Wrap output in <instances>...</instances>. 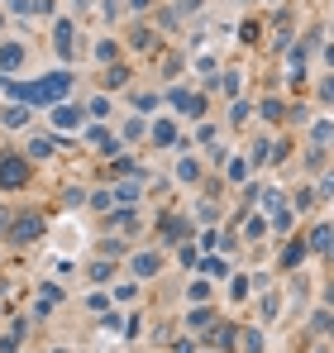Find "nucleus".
Masks as SVG:
<instances>
[{"label": "nucleus", "instance_id": "1", "mask_svg": "<svg viewBox=\"0 0 334 353\" xmlns=\"http://www.w3.org/2000/svg\"><path fill=\"white\" fill-rule=\"evenodd\" d=\"M43 234H48L43 210H19V215L10 220V230H5V243H10V248H29V243H39Z\"/></svg>", "mask_w": 334, "mask_h": 353}, {"label": "nucleus", "instance_id": "2", "mask_svg": "<svg viewBox=\"0 0 334 353\" xmlns=\"http://www.w3.org/2000/svg\"><path fill=\"white\" fill-rule=\"evenodd\" d=\"M34 181V163L24 153H0V191H24Z\"/></svg>", "mask_w": 334, "mask_h": 353}, {"label": "nucleus", "instance_id": "3", "mask_svg": "<svg viewBox=\"0 0 334 353\" xmlns=\"http://www.w3.org/2000/svg\"><path fill=\"white\" fill-rule=\"evenodd\" d=\"M167 268V248H139V253H129V272L139 277V282H153V277H163Z\"/></svg>", "mask_w": 334, "mask_h": 353}, {"label": "nucleus", "instance_id": "4", "mask_svg": "<svg viewBox=\"0 0 334 353\" xmlns=\"http://www.w3.org/2000/svg\"><path fill=\"white\" fill-rule=\"evenodd\" d=\"M167 101H172L186 119H206V96H201V91H191V86H172V91H167Z\"/></svg>", "mask_w": 334, "mask_h": 353}, {"label": "nucleus", "instance_id": "5", "mask_svg": "<svg viewBox=\"0 0 334 353\" xmlns=\"http://www.w3.org/2000/svg\"><path fill=\"white\" fill-rule=\"evenodd\" d=\"M72 39H77V19H72V14H62V19L53 24V53L62 62L77 58V43H72Z\"/></svg>", "mask_w": 334, "mask_h": 353}, {"label": "nucleus", "instance_id": "6", "mask_svg": "<svg viewBox=\"0 0 334 353\" xmlns=\"http://www.w3.org/2000/svg\"><path fill=\"white\" fill-rule=\"evenodd\" d=\"M24 58H29V48L19 39H0V77H14L24 67Z\"/></svg>", "mask_w": 334, "mask_h": 353}, {"label": "nucleus", "instance_id": "7", "mask_svg": "<svg viewBox=\"0 0 334 353\" xmlns=\"http://www.w3.org/2000/svg\"><path fill=\"white\" fill-rule=\"evenodd\" d=\"M48 124H53V129H77V134L86 129V124H81V105H72V101H57L53 110H48Z\"/></svg>", "mask_w": 334, "mask_h": 353}, {"label": "nucleus", "instance_id": "8", "mask_svg": "<svg viewBox=\"0 0 334 353\" xmlns=\"http://www.w3.org/2000/svg\"><path fill=\"white\" fill-rule=\"evenodd\" d=\"M153 48H163V34L153 24H134L129 29V53H153Z\"/></svg>", "mask_w": 334, "mask_h": 353}, {"label": "nucleus", "instance_id": "9", "mask_svg": "<svg viewBox=\"0 0 334 353\" xmlns=\"http://www.w3.org/2000/svg\"><path fill=\"white\" fill-rule=\"evenodd\" d=\"M29 124H34V105H24V101L0 105V129H29Z\"/></svg>", "mask_w": 334, "mask_h": 353}, {"label": "nucleus", "instance_id": "10", "mask_svg": "<svg viewBox=\"0 0 334 353\" xmlns=\"http://www.w3.org/2000/svg\"><path fill=\"white\" fill-rule=\"evenodd\" d=\"M177 181H181V186H196V181H201V176H206V163H201V158H191V153H186V143H181V158H177Z\"/></svg>", "mask_w": 334, "mask_h": 353}, {"label": "nucleus", "instance_id": "11", "mask_svg": "<svg viewBox=\"0 0 334 353\" xmlns=\"http://www.w3.org/2000/svg\"><path fill=\"white\" fill-rule=\"evenodd\" d=\"M148 139H153V148H181V139H177V124L167 115H158L148 124Z\"/></svg>", "mask_w": 334, "mask_h": 353}, {"label": "nucleus", "instance_id": "12", "mask_svg": "<svg viewBox=\"0 0 334 353\" xmlns=\"http://www.w3.org/2000/svg\"><path fill=\"white\" fill-rule=\"evenodd\" d=\"M158 230H163V248H167V243H181L191 234V220L186 215H158Z\"/></svg>", "mask_w": 334, "mask_h": 353}, {"label": "nucleus", "instance_id": "13", "mask_svg": "<svg viewBox=\"0 0 334 353\" xmlns=\"http://www.w3.org/2000/svg\"><path fill=\"white\" fill-rule=\"evenodd\" d=\"M53 153H57V139H48V134H34L24 143V158L29 163H53Z\"/></svg>", "mask_w": 334, "mask_h": 353}, {"label": "nucleus", "instance_id": "14", "mask_svg": "<svg viewBox=\"0 0 334 353\" xmlns=\"http://www.w3.org/2000/svg\"><path fill=\"white\" fill-rule=\"evenodd\" d=\"M62 301H67V292H62L57 282H39V305H34V315H53Z\"/></svg>", "mask_w": 334, "mask_h": 353}, {"label": "nucleus", "instance_id": "15", "mask_svg": "<svg viewBox=\"0 0 334 353\" xmlns=\"http://www.w3.org/2000/svg\"><path fill=\"white\" fill-rule=\"evenodd\" d=\"M129 77H134V72H129L124 62H110V67L101 72V91H124V86H129Z\"/></svg>", "mask_w": 334, "mask_h": 353}, {"label": "nucleus", "instance_id": "16", "mask_svg": "<svg viewBox=\"0 0 334 353\" xmlns=\"http://www.w3.org/2000/svg\"><path fill=\"white\" fill-rule=\"evenodd\" d=\"M115 201H119V205H139V201H144V181H139V176L115 181Z\"/></svg>", "mask_w": 334, "mask_h": 353}, {"label": "nucleus", "instance_id": "17", "mask_svg": "<svg viewBox=\"0 0 334 353\" xmlns=\"http://www.w3.org/2000/svg\"><path fill=\"white\" fill-rule=\"evenodd\" d=\"M110 230H115V234H139V210H134V205H124V210L115 205V220H110Z\"/></svg>", "mask_w": 334, "mask_h": 353}, {"label": "nucleus", "instance_id": "18", "mask_svg": "<svg viewBox=\"0 0 334 353\" xmlns=\"http://www.w3.org/2000/svg\"><path fill=\"white\" fill-rule=\"evenodd\" d=\"M234 339H239V330H234V325H215V330H206V339H201V344H210V349H234Z\"/></svg>", "mask_w": 334, "mask_h": 353}, {"label": "nucleus", "instance_id": "19", "mask_svg": "<svg viewBox=\"0 0 334 353\" xmlns=\"http://www.w3.org/2000/svg\"><path fill=\"white\" fill-rule=\"evenodd\" d=\"M258 119H263V124H273V129H277L282 119H286V105H282L277 96H268V101H263V105H258Z\"/></svg>", "mask_w": 334, "mask_h": 353}, {"label": "nucleus", "instance_id": "20", "mask_svg": "<svg viewBox=\"0 0 334 353\" xmlns=\"http://www.w3.org/2000/svg\"><path fill=\"white\" fill-rule=\"evenodd\" d=\"M248 172H253V158H229L224 163V181H248Z\"/></svg>", "mask_w": 334, "mask_h": 353}, {"label": "nucleus", "instance_id": "21", "mask_svg": "<svg viewBox=\"0 0 334 353\" xmlns=\"http://www.w3.org/2000/svg\"><path fill=\"white\" fill-rule=\"evenodd\" d=\"M86 205H91V210H115V205H119V201H115V186H96V191L86 196Z\"/></svg>", "mask_w": 334, "mask_h": 353}, {"label": "nucleus", "instance_id": "22", "mask_svg": "<svg viewBox=\"0 0 334 353\" xmlns=\"http://www.w3.org/2000/svg\"><path fill=\"white\" fill-rule=\"evenodd\" d=\"M86 277L101 287V282H115V258H96L91 268H86Z\"/></svg>", "mask_w": 334, "mask_h": 353}, {"label": "nucleus", "instance_id": "23", "mask_svg": "<svg viewBox=\"0 0 334 353\" xmlns=\"http://www.w3.org/2000/svg\"><path fill=\"white\" fill-rule=\"evenodd\" d=\"M306 253H311V243H306V239H291V243H286V253H282V268L291 272V268H296Z\"/></svg>", "mask_w": 334, "mask_h": 353}, {"label": "nucleus", "instance_id": "24", "mask_svg": "<svg viewBox=\"0 0 334 353\" xmlns=\"http://www.w3.org/2000/svg\"><path fill=\"white\" fill-rule=\"evenodd\" d=\"M110 296L115 301H139V277H115Z\"/></svg>", "mask_w": 334, "mask_h": 353}, {"label": "nucleus", "instance_id": "25", "mask_svg": "<svg viewBox=\"0 0 334 353\" xmlns=\"http://www.w3.org/2000/svg\"><path fill=\"white\" fill-rule=\"evenodd\" d=\"M86 110H91V119H110V110H115L110 91H96V96H91V105H86Z\"/></svg>", "mask_w": 334, "mask_h": 353}, {"label": "nucleus", "instance_id": "26", "mask_svg": "<svg viewBox=\"0 0 334 353\" xmlns=\"http://www.w3.org/2000/svg\"><path fill=\"white\" fill-rule=\"evenodd\" d=\"M115 58H119V39H110V34H106V39H96V62H106V67H110Z\"/></svg>", "mask_w": 334, "mask_h": 353}, {"label": "nucleus", "instance_id": "27", "mask_svg": "<svg viewBox=\"0 0 334 353\" xmlns=\"http://www.w3.org/2000/svg\"><path fill=\"white\" fill-rule=\"evenodd\" d=\"M277 315H282V296L268 292L263 301H258V320H277Z\"/></svg>", "mask_w": 334, "mask_h": 353}, {"label": "nucleus", "instance_id": "28", "mask_svg": "<svg viewBox=\"0 0 334 353\" xmlns=\"http://www.w3.org/2000/svg\"><path fill=\"white\" fill-rule=\"evenodd\" d=\"M144 134H148V119H144V115L124 119V129H119V139H124V143H129V139H144Z\"/></svg>", "mask_w": 334, "mask_h": 353}, {"label": "nucleus", "instance_id": "29", "mask_svg": "<svg viewBox=\"0 0 334 353\" xmlns=\"http://www.w3.org/2000/svg\"><path fill=\"white\" fill-rule=\"evenodd\" d=\"M110 301H115L110 292H86V310H91V315H106V310H110Z\"/></svg>", "mask_w": 334, "mask_h": 353}, {"label": "nucleus", "instance_id": "30", "mask_svg": "<svg viewBox=\"0 0 334 353\" xmlns=\"http://www.w3.org/2000/svg\"><path fill=\"white\" fill-rule=\"evenodd\" d=\"M163 101H167V96H158V91H139V96H134V110L144 115V110H158Z\"/></svg>", "mask_w": 334, "mask_h": 353}, {"label": "nucleus", "instance_id": "31", "mask_svg": "<svg viewBox=\"0 0 334 353\" xmlns=\"http://www.w3.org/2000/svg\"><path fill=\"white\" fill-rule=\"evenodd\" d=\"M196 268H201V277H224V272H229L224 258H206V263H196Z\"/></svg>", "mask_w": 334, "mask_h": 353}, {"label": "nucleus", "instance_id": "32", "mask_svg": "<svg viewBox=\"0 0 334 353\" xmlns=\"http://www.w3.org/2000/svg\"><path fill=\"white\" fill-rule=\"evenodd\" d=\"M210 282H191V287H186V301H191V305H196V301H201V305H206V301H210Z\"/></svg>", "mask_w": 334, "mask_h": 353}, {"label": "nucleus", "instance_id": "33", "mask_svg": "<svg viewBox=\"0 0 334 353\" xmlns=\"http://www.w3.org/2000/svg\"><path fill=\"white\" fill-rule=\"evenodd\" d=\"M210 320H215L210 310H191V315H186V330H201V334H206V330H210Z\"/></svg>", "mask_w": 334, "mask_h": 353}, {"label": "nucleus", "instance_id": "34", "mask_svg": "<svg viewBox=\"0 0 334 353\" xmlns=\"http://www.w3.org/2000/svg\"><path fill=\"white\" fill-rule=\"evenodd\" d=\"M224 296H229V301H234V305H239V301H244V296H248V277H234V282H229V287H224Z\"/></svg>", "mask_w": 334, "mask_h": 353}, {"label": "nucleus", "instance_id": "35", "mask_svg": "<svg viewBox=\"0 0 334 353\" xmlns=\"http://www.w3.org/2000/svg\"><path fill=\"white\" fill-rule=\"evenodd\" d=\"M244 234H248V239H263V234H268V210H263V215H253Z\"/></svg>", "mask_w": 334, "mask_h": 353}, {"label": "nucleus", "instance_id": "36", "mask_svg": "<svg viewBox=\"0 0 334 353\" xmlns=\"http://www.w3.org/2000/svg\"><path fill=\"white\" fill-rule=\"evenodd\" d=\"M229 124H234V129L248 124V101H234V105H229Z\"/></svg>", "mask_w": 334, "mask_h": 353}, {"label": "nucleus", "instance_id": "37", "mask_svg": "<svg viewBox=\"0 0 334 353\" xmlns=\"http://www.w3.org/2000/svg\"><path fill=\"white\" fill-rule=\"evenodd\" d=\"M244 353H263V330H244Z\"/></svg>", "mask_w": 334, "mask_h": 353}, {"label": "nucleus", "instance_id": "38", "mask_svg": "<svg viewBox=\"0 0 334 353\" xmlns=\"http://www.w3.org/2000/svg\"><path fill=\"white\" fill-rule=\"evenodd\" d=\"M19 344H24V334H14V330L0 334V353H19Z\"/></svg>", "mask_w": 334, "mask_h": 353}, {"label": "nucleus", "instance_id": "39", "mask_svg": "<svg viewBox=\"0 0 334 353\" xmlns=\"http://www.w3.org/2000/svg\"><path fill=\"white\" fill-rule=\"evenodd\" d=\"M86 196H91V191H81V186H67V196H62V205H86Z\"/></svg>", "mask_w": 334, "mask_h": 353}, {"label": "nucleus", "instance_id": "40", "mask_svg": "<svg viewBox=\"0 0 334 353\" xmlns=\"http://www.w3.org/2000/svg\"><path fill=\"white\" fill-rule=\"evenodd\" d=\"M315 91H320V101H325V105H334V72H325V81H320Z\"/></svg>", "mask_w": 334, "mask_h": 353}, {"label": "nucleus", "instance_id": "41", "mask_svg": "<svg viewBox=\"0 0 334 353\" xmlns=\"http://www.w3.org/2000/svg\"><path fill=\"white\" fill-rule=\"evenodd\" d=\"M34 14H39V19H53V14H57V0H34Z\"/></svg>", "mask_w": 334, "mask_h": 353}, {"label": "nucleus", "instance_id": "42", "mask_svg": "<svg viewBox=\"0 0 334 353\" xmlns=\"http://www.w3.org/2000/svg\"><path fill=\"white\" fill-rule=\"evenodd\" d=\"M115 253H124V243L119 239H101V258H115Z\"/></svg>", "mask_w": 334, "mask_h": 353}, {"label": "nucleus", "instance_id": "43", "mask_svg": "<svg viewBox=\"0 0 334 353\" xmlns=\"http://www.w3.org/2000/svg\"><path fill=\"white\" fill-rule=\"evenodd\" d=\"M172 5H177V14H181V19H186V14H191V10H201V5H206V0H172Z\"/></svg>", "mask_w": 334, "mask_h": 353}, {"label": "nucleus", "instance_id": "44", "mask_svg": "<svg viewBox=\"0 0 334 353\" xmlns=\"http://www.w3.org/2000/svg\"><path fill=\"white\" fill-rule=\"evenodd\" d=\"M119 325H124V320H119L115 310H106V315H101V330H119Z\"/></svg>", "mask_w": 334, "mask_h": 353}, {"label": "nucleus", "instance_id": "45", "mask_svg": "<svg viewBox=\"0 0 334 353\" xmlns=\"http://www.w3.org/2000/svg\"><path fill=\"white\" fill-rule=\"evenodd\" d=\"M315 191H320V196H334V172L320 176V186H315Z\"/></svg>", "mask_w": 334, "mask_h": 353}, {"label": "nucleus", "instance_id": "46", "mask_svg": "<svg viewBox=\"0 0 334 353\" xmlns=\"http://www.w3.org/2000/svg\"><path fill=\"white\" fill-rule=\"evenodd\" d=\"M10 220H14V215H10V205L0 201V239H5V230H10Z\"/></svg>", "mask_w": 334, "mask_h": 353}, {"label": "nucleus", "instance_id": "47", "mask_svg": "<svg viewBox=\"0 0 334 353\" xmlns=\"http://www.w3.org/2000/svg\"><path fill=\"white\" fill-rule=\"evenodd\" d=\"M153 5H158V0H129V10H134V14H144V10H153Z\"/></svg>", "mask_w": 334, "mask_h": 353}, {"label": "nucleus", "instance_id": "48", "mask_svg": "<svg viewBox=\"0 0 334 353\" xmlns=\"http://www.w3.org/2000/svg\"><path fill=\"white\" fill-rule=\"evenodd\" d=\"M91 5H96V0H72V10H77V14H86Z\"/></svg>", "mask_w": 334, "mask_h": 353}, {"label": "nucleus", "instance_id": "49", "mask_svg": "<svg viewBox=\"0 0 334 353\" xmlns=\"http://www.w3.org/2000/svg\"><path fill=\"white\" fill-rule=\"evenodd\" d=\"M177 353H196V344L191 339H177Z\"/></svg>", "mask_w": 334, "mask_h": 353}, {"label": "nucleus", "instance_id": "50", "mask_svg": "<svg viewBox=\"0 0 334 353\" xmlns=\"http://www.w3.org/2000/svg\"><path fill=\"white\" fill-rule=\"evenodd\" d=\"M325 62H330V67H334V43H330V48H325Z\"/></svg>", "mask_w": 334, "mask_h": 353}, {"label": "nucleus", "instance_id": "51", "mask_svg": "<svg viewBox=\"0 0 334 353\" xmlns=\"http://www.w3.org/2000/svg\"><path fill=\"white\" fill-rule=\"evenodd\" d=\"M5 14H10V10H5V0H0V29H5Z\"/></svg>", "mask_w": 334, "mask_h": 353}, {"label": "nucleus", "instance_id": "52", "mask_svg": "<svg viewBox=\"0 0 334 353\" xmlns=\"http://www.w3.org/2000/svg\"><path fill=\"white\" fill-rule=\"evenodd\" d=\"M53 353H72V349H67V344H57V349H53Z\"/></svg>", "mask_w": 334, "mask_h": 353}, {"label": "nucleus", "instance_id": "53", "mask_svg": "<svg viewBox=\"0 0 334 353\" xmlns=\"http://www.w3.org/2000/svg\"><path fill=\"white\" fill-rule=\"evenodd\" d=\"M196 353H220V349H210V344H206V349H196Z\"/></svg>", "mask_w": 334, "mask_h": 353}]
</instances>
